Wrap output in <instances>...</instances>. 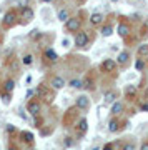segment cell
Instances as JSON below:
<instances>
[{"mask_svg":"<svg viewBox=\"0 0 148 150\" xmlns=\"http://www.w3.org/2000/svg\"><path fill=\"white\" fill-rule=\"evenodd\" d=\"M33 93H35V92H33V90H28V92H27V97H32Z\"/></svg>","mask_w":148,"mask_h":150,"instance_id":"obj_36","label":"cell"},{"mask_svg":"<svg viewBox=\"0 0 148 150\" xmlns=\"http://www.w3.org/2000/svg\"><path fill=\"white\" fill-rule=\"evenodd\" d=\"M88 33L87 32H78L77 35H75V45L77 47H87L88 45Z\"/></svg>","mask_w":148,"mask_h":150,"instance_id":"obj_6","label":"cell"},{"mask_svg":"<svg viewBox=\"0 0 148 150\" xmlns=\"http://www.w3.org/2000/svg\"><path fill=\"white\" fill-rule=\"evenodd\" d=\"M30 37H32V38H38V37H42V33L38 32V30H33V32L30 33Z\"/></svg>","mask_w":148,"mask_h":150,"instance_id":"obj_30","label":"cell"},{"mask_svg":"<svg viewBox=\"0 0 148 150\" xmlns=\"http://www.w3.org/2000/svg\"><path fill=\"white\" fill-rule=\"evenodd\" d=\"M35 95H37L38 98H42L43 102H47V103H52L53 98H55V95H53V93L48 90L45 85H40V87H38L37 90H35Z\"/></svg>","mask_w":148,"mask_h":150,"instance_id":"obj_2","label":"cell"},{"mask_svg":"<svg viewBox=\"0 0 148 150\" xmlns=\"http://www.w3.org/2000/svg\"><path fill=\"white\" fill-rule=\"evenodd\" d=\"M123 150H137V149H135V144H127L123 147Z\"/></svg>","mask_w":148,"mask_h":150,"instance_id":"obj_32","label":"cell"},{"mask_svg":"<svg viewBox=\"0 0 148 150\" xmlns=\"http://www.w3.org/2000/svg\"><path fill=\"white\" fill-rule=\"evenodd\" d=\"M90 23L93 25V27H97V25L103 23V15H101V13H98V12L92 13V15H90Z\"/></svg>","mask_w":148,"mask_h":150,"instance_id":"obj_12","label":"cell"},{"mask_svg":"<svg viewBox=\"0 0 148 150\" xmlns=\"http://www.w3.org/2000/svg\"><path fill=\"white\" fill-rule=\"evenodd\" d=\"M18 15H17V12L12 8V10H8L4 15V20H2V27L4 28H12V27H15L17 23H18Z\"/></svg>","mask_w":148,"mask_h":150,"instance_id":"obj_1","label":"cell"},{"mask_svg":"<svg viewBox=\"0 0 148 150\" xmlns=\"http://www.w3.org/2000/svg\"><path fill=\"white\" fill-rule=\"evenodd\" d=\"M116 69V62L113 59H105L101 62V70H105V72H115Z\"/></svg>","mask_w":148,"mask_h":150,"instance_id":"obj_8","label":"cell"},{"mask_svg":"<svg viewBox=\"0 0 148 150\" xmlns=\"http://www.w3.org/2000/svg\"><path fill=\"white\" fill-rule=\"evenodd\" d=\"M140 150H148V142H145V144L140 147Z\"/></svg>","mask_w":148,"mask_h":150,"instance_id":"obj_35","label":"cell"},{"mask_svg":"<svg viewBox=\"0 0 148 150\" xmlns=\"http://www.w3.org/2000/svg\"><path fill=\"white\" fill-rule=\"evenodd\" d=\"M111 33H113L111 25H105V27H101V35H103V37H110Z\"/></svg>","mask_w":148,"mask_h":150,"instance_id":"obj_22","label":"cell"},{"mask_svg":"<svg viewBox=\"0 0 148 150\" xmlns=\"http://www.w3.org/2000/svg\"><path fill=\"white\" fill-rule=\"evenodd\" d=\"M75 107L80 108V110H87V108L90 107V100H88V97L87 95L77 97V100H75Z\"/></svg>","mask_w":148,"mask_h":150,"instance_id":"obj_7","label":"cell"},{"mask_svg":"<svg viewBox=\"0 0 148 150\" xmlns=\"http://www.w3.org/2000/svg\"><path fill=\"white\" fill-rule=\"evenodd\" d=\"M87 130H88V122H87V118H82L78 123H77V132L80 135L87 134Z\"/></svg>","mask_w":148,"mask_h":150,"instance_id":"obj_13","label":"cell"},{"mask_svg":"<svg viewBox=\"0 0 148 150\" xmlns=\"http://www.w3.org/2000/svg\"><path fill=\"white\" fill-rule=\"evenodd\" d=\"M58 20L60 22H67L70 18V15H68V10L67 8H62V10H58Z\"/></svg>","mask_w":148,"mask_h":150,"instance_id":"obj_16","label":"cell"},{"mask_svg":"<svg viewBox=\"0 0 148 150\" xmlns=\"http://www.w3.org/2000/svg\"><path fill=\"white\" fill-rule=\"evenodd\" d=\"M92 150H100V149H98V147H95V149H92Z\"/></svg>","mask_w":148,"mask_h":150,"instance_id":"obj_40","label":"cell"},{"mask_svg":"<svg viewBox=\"0 0 148 150\" xmlns=\"http://www.w3.org/2000/svg\"><path fill=\"white\" fill-rule=\"evenodd\" d=\"M33 10L30 7H22V12H20V18H22V23H30L33 20Z\"/></svg>","mask_w":148,"mask_h":150,"instance_id":"obj_4","label":"cell"},{"mask_svg":"<svg viewBox=\"0 0 148 150\" xmlns=\"http://www.w3.org/2000/svg\"><path fill=\"white\" fill-rule=\"evenodd\" d=\"M8 150H18V149H17L15 145H10V147H8Z\"/></svg>","mask_w":148,"mask_h":150,"instance_id":"obj_37","label":"cell"},{"mask_svg":"<svg viewBox=\"0 0 148 150\" xmlns=\"http://www.w3.org/2000/svg\"><path fill=\"white\" fill-rule=\"evenodd\" d=\"M70 87H73V88H83V82L78 80V79H73V80H70Z\"/></svg>","mask_w":148,"mask_h":150,"instance_id":"obj_24","label":"cell"},{"mask_svg":"<svg viewBox=\"0 0 148 150\" xmlns=\"http://www.w3.org/2000/svg\"><path fill=\"white\" fill-rule=\"evenodd\" d=\"M116 33H118V35H120L122 38H127V37H128V33H130V25H128V23H125V22L118 23Z\"/></svg>","mask_w":148,"mask_h":150,"instance_id":"obj_10","label":"cell"},{"mask_svg":"<svg viewBox=\"0 0 148 150\" xmlns=\"http://www.w3.org/2000/svg\"><path fill=\"white\" fill-rule=\"evenodd\" d=\"M142 112H148V103H143L142 105Z\"/></svg>","mask_w":148,"mask_h":150,"instance_id":"obj_34","label":"cell"},{"mask_svg":"<svg viewBox=\"0 0 148 150\" xmlns=\"http://www.w3.org/2000/svg\"><path fill=\"white\" fill-rule=\"evenodd\" d=\"M115 98H116V93L115 92H105V102L106 103H113L115 102Z\"/></svg>","mask_w":148,"mask_h":150,"instance_id":"obj_21","label":"cell"},{"mask_svg":"<svg viewBox=\"0 0 148 150\" xmlns=\"http://www.w3.org/2000/svg\"><path fill=\"white\" fill-rule=\"evenodd\" d=\"M128 59H130V54H128L127 50H123V52H120V54H118V57H116V64L125 65L128 62Z\"/></svg>","mask_w":148,"mask_h":150,"instance_id":"obj_14","label":"cell"},{"mask_svg":"<svg viewBox=\"0 0 148 150\" xmlns=\"http://www.w3.org/2000/svg\"><path fill=\"white\" fill-rule=\"evenodd\" d=\"M78 2H80V4H83V2H87V0H78Z\"/></svg>","mask_w":148,"mask_h":150,"instance_id":"obj_39","label":"cell"},{"mask_svg":"<svg viewBox=\"0 0 148 150\" xmlns=\"http://www.w3.org/2000/svg\"><path fill=\"white\" fill-rule=\"evenodd\" d=\"M135 92H137V88L133 85H128L127 87V95H135Z\"/></svg>","mask_w":148,"mask_h":150,"instance_id":"obj_27","label":"cell"},{"mask_svg":"<svg viewBox=\"0 0 148 150\" xmlns=\"http://www.w3.org/2000/svg\"><path fill=\"white\" fill-rule=\"evenodd\" d=\"M122 110H123L122 102H113V105H111V113H113V115H118Z\"/></svg>","mask_w":148,"mask_h":150,"instance_id":"obj_17","label":"cell"},{"mask_svg":"<svg viewBox=\"0 0 148 150\" xmlns=\"http://www.w3.org/2000/svg\"><path fill=\"white\" fill-rule=\"evenodd\" d=\"M101 150H115V145H113V144H106Z\"/></svg>","mask_w":148,"mask_h":150,"instance_id":"obj_33","label":"cell"},{"mask_svg":"<svg viewBox=\"0 0 148 150\" xmlns=\"http://www.w3.org/2000/svg\"><path fill=\"white\" fill-rule=\"evenodd\" d=\"M63 144H65V147H72V145H73V140H72V137H67Z\"/></svg>","mask_w":148,"mask_h":150,"instance_id":"obj_29","label":"cell"},{"mask_svg":"<svg viewBox=\"0 0 148 150\" xmlns=\"http://www.w3.org/2000/svg\"><path fill=\"white\" fill-rule=\"evenodd\" d=\"M145 64H143V60H137V70H143Z\"/></svg>","mask_w":148,"mask_h":150,"instance_id":"obj_31","label":"cell"},{"mask_svg":"<svg viewBox=\"0 0 148 150\" xmlns=\"http://www.w3.org/2000/svg\"><path fill=\"white\" fill-rule=\"evenodd\" d=\"M13 88H15V80H12V79L5 80V83H4V90H5V92H12Z\"/></svg>","mask_w":148,"mask_h":150,"instance_id":"obj_18","label":"cell"},{"mask_svg":"<svg viewBox=\"0 0 148 150\" xmlns=\"http://www.w3.org/2000/svg\"><path fill=\"white\" fill-rule=\"evenodd\" d=\"M118 127H120V122H118L116 118H111L110 123H108V130H110V132H116Z\"/></svg>","mask_w":148,"mask_h":150,"instance_id":"obj_20","label":"cell"},{"mask_svg":"<svg viewBox=\"0 0 148 150\" xmlns=\"http://www.w3.org/2000/svg\"><path fill=\"white\" fill-rule=\"evenodd\" d=\"M138 54L140 55H147L148 54V45H140V47H138Z\"/></svg>","mask_w":148,"mask_h":150,"instance_id":"obj_26","label":"cell"},{"mask_svg":"<svg viewBox=\"0 0 148 150\" xmlns=\"http://www.w3.org/2000/svg\"><path fill=\"white\" fill-rule=\"evenodd\" d=\"M22 64H23V65H32V64H33V55H32V54L23 55V59H22Z\"/></svg>","mask_w":148,"mask_h":150,"instance_id":"obj_23","label":"cell"},{"mask_svg":"<svg viewBox=\"0 0 148 150\" xmlns=\"http://www.w3.org/2000/svg\"><path fill=\"white\" fill-rule=\"evenodd\" d=\"M80 25H82V22H80V18H77V17H70L68 20L65 22V28H67L68 32H78Z\"/></svg>","mask_w":148,"mask_h":150,"instance_id":"obj_3","label":"cell"},{"mask_svg":"<svg viewBox=\"0 0 148 150\" xmlns=\"http://www.w3.org/2000/svg\"><path fill=\"white\" fill-rule=\"evenodd\" d=\"M20 137H22V140H23L25 144H33V140H35V137H33L32 132H27V130L20 132Z\"/></svg>","mask_w":148,"mask_h":150,"instance_id":"obj_15","label":"cell"},{"mask_svg":"<svg viewBox=\"0 0 148 150\" xmlns=\"http://www.w3.org/2000/svg\"><path fill=\"white\" fill-rule=\"evenodd\" d=\"M145 97H147V100H148V88L145 90Z\"/></svg>","mask_w":148,"mask_h":150,"instance_id":"obj_38","label":"cell"},{"mask_svg":"<svg viewBox=\"0 0 148 150\" xmlns=\"http://www.w3.org/2000/svg\"><path fill=\"white\" fill-rule=\"evenodd\" d=\"M42 2H52V0H42Z\"/></svg>","mask_w":148,"mask_h":150,"instance_id":"obj_41","label":"cell"},{"mask_svg":"<svg viewBox=\"0 0 148 150\" xmlns=\"http://www.w3.org/2000/svg\"><path fill=\"white\" fill-rule=\"evenodd\" d=\"M32 150H35V149H32Z\"/></svg>","mask_w":148,"mask_h":150,"instance_id":"obj_42","label":"cell"},{"mask_svg":"<svg viewBox=\"0 0 148 150\" xmlns=\"http://www.w3.org/2000/svg\"><path fill=\"white\" fill-rule=\"evenodd\" d=\"M83 88H87V90H93V88H95V87L92 85V80H90V79H87V80L83 82Z\"/></svg>","mask_w":148,"mask_h":150,"instance_id":"obj_25","label":"cell"},{"mask_svg":"<svg viewBox=\"0 0 148 150\" xmlns=\"http://www.w3.org/2000/svg\"><path fill=\"white\" fill-rule=\"evenodd\" d=\"M0 97H2V102L5 103V105H8V103L12 102V92H5V90H4Z\"/></svg>","mask_w":148,"mask_h":150,"instance_id":"obj_19","label":"cell"},{"mask_svg":"<svg viewBox=\"0 0 148 150\" xmlns=\"http://www.w3.org/2000/svg\"><path fill=\"white\" fill-rule=\"evenodd\" d=\"M43 57H45V60H48V62H57V59H58L57 52H55L53 48H47V50L43 52Z\"/></svg>","mask_w":148,"mask_h":150,"instance_id":"obj_11","label":"cell"},{"mask_svg":"<svg viewBox=\"0 0 148 150\" xmlns=\"http://www.w3.org/2000/svg\"><path fill=\"white\" fill-rule=\"evenodd\" d=\"M40 108H42V105H40L38 100H30V102L27 103V112L30 113V115H33V117H37L38 113H40Z\"/></svg>","mask_w":148,"mask_h":150,"instance_id":"obj_5","label":"cell"},{"mask_svg":"<svg viewBox=\"0 0 148 150\" xmlns=\"http://www.w3.org/2000/svg\"><path fill=\"white\" fill-rule=\"evenodd\" d=\"M5 130H7V134H15V132H17V129L13 127V125H10V123L5 127Z\"/></svg>","mask_w":148,"mask_h":150,"instance_id":"obj_28","label":"cell"},{"mask_svg":"<svg viewBox=\"0 0 148 150\" xmlns=\"http://www.w3.org/2000/svg\"><path fill=\"white\" fill-rule=\"evenodd\" d=\"M50 85H52L53 88H55V90H60V88H63V87H65L63 77H58V75L52 77V80H50Z\"/></svg>","mask_w":148,"mask_h":150,"instance_id":"obj_9","label":"cell"}]
</instances>
